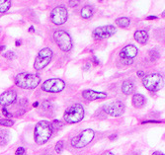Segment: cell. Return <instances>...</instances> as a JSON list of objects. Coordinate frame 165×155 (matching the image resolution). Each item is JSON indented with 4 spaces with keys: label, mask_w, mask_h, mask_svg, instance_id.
Wrapping results in <instances>:
<instances>
[{
    "label": "cell",
    "mask_w": 165,
    "mask_h": 155,
    "mask_svg": "<svg viewBox=\"0 0 165 155\" xmlns=\"http://www.w3.org/2000/svg\"><path fill=\"white\" fill-rule=\"evenodd\" d=\"M9 140V134H8V131L0 130V145H4L6 144Z\"/></svg>",
    "instance_id": "44dd1931"
},
{
    "label": "cell",
    "mask_w": 165,
    "mask_h": 155,
    "mask_svg": "<svg viewBox=\"0 0 165 155\" xmlns=\"http://www.w3.org/2000/svg\"><path fill=\"white\" fill-rule=\"evenodd\" d=\"M122 91L126 94V95H131L135 91V84L132 80H126L122 84Z\"/></svg>",
    "instance_id": "2e32d148"
},
{
    "label": "cell",
    "mask_w": 165,
    "mask_h": 155,
    "mask_svg": "<svg viewBox=\"0 0 165 155\" xmlns=\"http://www.w3.org/2000/svg\"><path fill=\"white\" fill-rule=\"evenodd\" d=\"M54 39L56 45L63 51H69L72 48V40L67 32L63 30H57L54 34Z\"/></svg>",
    "instance_id": "8992f818"
},
{
    "label": "cell",
    "mask_w": 165,
    "mask_h": 155,
    "mask_svg": "<svg viewBox=\"0 0 165 155\" xmlns=\"http://www.w3.org/2000/svg\"><path fill=\"white\" fill-rule=\"evenodd\" d=\"M5 48H6V47H5V45H0V53H1V51L3 50Z\"/></svg>",
    "instance_id": "e575fe53"
},
{
    "label": "cell",
    "mask_w": 165,
    "mask_h": 155,
    "mask_svg": "<svg viewBox=\"0 0 165 155\" xmlns=\"http://www.w3.org/2000/svg\"><path fill=\"white\" fill-rule=\"evenodd\" d=\"M13 125H14V122L11 120H8V119L0 120V125H3V127H12Z\"/></svg>",
    "instance_id": "7402d4cb"
},
{
    "label": "cell",
    "mask_w": 165,
    "mask_h": 155,
    "mask_svg": "<svg viewBox=\"0 0 165 155\" xmlns=\"http://www.w3.org/2000/svg\"><path fill=\"white\" fill-rule=\"evenodd\" d=\"M11 7V1L10 0H0V12L4 13L9 10Z\"/></svg>",
    "instance_id": "ffe728a7"
},
{
    "label": "cell",
    "mask_w": 165,
    "mask_h": 155,
    "mask_svg": "<svg viewBox=\"0 0 165 155\" xmlns=\"http://www.w3.org/2000/svg\"><path fill=\"white\" fill-rule=\"evenodd\" d=\"M53 134L51 123L47 120H41L36 125L34 130V138L38 144H44Z\"/></svg>",
    "instance_id": "6da1fadb"
},
{
    "label": "cell",
    "mask_w": 165,
    "mask_h": 155,
    "mask_svg": "<svg viewBox=\"0 0 165 155\" xmlns=\"http://www.w3.org/2000/svg\"><path fill=\"white\" fill-rule=\"evenodd\" d=\"M2 114H3L5 117H12V114H10L9 112H8V110H7L6 108H3V109H2Z\"/></svg>",
    "instance_id": "83f0119b"
},
{
    "label": "cell",
    "mask_w": 165,
    "mask_h": 155,
    "mask_svg": "<svg viewBox=\"0 0 165 155\" xmlns=\"http://www.w3.org/2000/svg\"><path fill=\"white\" fill-rule=\"evenodd\" d=\"M153 155H161V152H158V151H156L153 153Z\"/></svg>",
    "instance_id": "f35d334b"
},
{
    "label": "cell",
    "mask_w": 165,
    "mask_h": 155,
    "mask_svg": "<svg viewBox=\"0 0 165 155\" xmlns=\"http://www.w3.org/2000/svg\"><path fill=\"white\" fill-rule=\"evenodd\" d=\"M138 76H140V77H144L145 76V72H144V71H138Z\"/></svg>",
    "instance_id": "f1b7e54d"
},
{
    "label": "cell",
    "mask_w": 165,
    "mask_h": 155,
    "mask_svg": "<svg viewBox=\"0 0 165 155\" xmlns=\"http://www.w3.org/2000/svg\"><path fill=\"white\" fill-rule=\"evenodd\" d=\"M147 20H152V19H157V17H156V16H148V17H147V18H146Z\"/></svg>",
    "instance_id": "d6a6232c"
},
{
    "label": "cell",
    "mask_w": 165,
    "mask_h": 155,
    "mask_svg": "<svg viewBox=\"0 0 165 155\" xmlns=\"http://www.w3.org/2000/svg\"><path fill=\"white\" fill-rule=\"evenodd\" d=\"M109 138L111 139V140H113V139H116V138H117V134H114V136H111L109 137Z\"/></svg>",
    "instance_id": "836d02e7"
},
{
    "label": "cell",
    "mask_w": 165,
    "mask_h": 155,
    "mask_svg": "<svg viewBox=\"0 0 165 155\" xmlns=\"http://www.w3.org/2000/svg\"><path fill=\"white\" fill-rule=\"evenodd\" d=\"M150 56H151V60H155L159 57V53L156 50H151L150 51Z\"/></svg>",
    "instance_id": "d4e9b609"
},
{
    "label": "cell",
    "mask_w": 165,
    "mask_h": 155,
    "mask_svg": "<svg viewBox=\"0 0 165 155\" xmlns=\"http://www.w3.org/2000/svg\"><path fill=\"white\" fill-rule=\"evenodd\" d=\"M25 154H26V152H25L24 147H18L15 152V155H25Z\"/></svg>",
    "instance_id": "484cf974"
},
{
    "label": "cell",
    "mask_w": 165,
    "mask_h": 155,
    "mask_svg": "<svg viewBox=\"0 0 165 155\" xmlns=\"http://www.w3.org/2000/svg\"><path fill=\"white\" fill-rule=\"evenodd\" d=\"M84 118V108L80 104H74L65 111L63 119L67 123H76Z\"/></svg>",
    "instance_id": "277c9868"
},
{
    "label": "cell",
    "mask_w": 165,
    "mask_h": 155,
    "mask_svg": "<svg viewBox=\"0 0 165 155\" xmlns=\"http://www.w3.org/2000/svg\"><path fill=\"white\" fill-rule=\"evenodd\" d=\"M135 40L138 43H140V45H145L147 42H148V34H147L146 31L144 30H138L135 33Z\"/></svg>",
    "instance_id": "9a60e30c"
},
{
    "label": "cell",
    "mask_w": 165,
    "mask_h": 155,
    "mask_svg": "<svg viewBox=\"0 0 165 155\" xmlns=\"http://www.w3.org/2000/svg\"><path fill=\"white\" fill-rule=\"evenodd\" d=\"M89 68H90V63H87L84 67H83V69H84L85 71H87V70L89 69Z\"/></svg>",
    "instance_id": "4dcf8cb0"
},
{
    "label": "cell",
    "mask_w": 165,
    "mask_h": 155,
    "mask_svg": "<svg viewBox=\"0 0 165 155\" xmlns=\"http://www.w3.org/2000/svg\"><path fill=\"white\" fill-rule=\"evenodd\" d=\"M69 4L70 5H77L78 2H69Z\"/></svg>",
    "instance_id": "74e56055"
},
{
    "label": "cell",
    "mask_w": 165,
    "mask_h": 155,
    "mask_svg": "<svg viewBox=\"0 0 165 155\" xmlns=\"http://www.w3.org/2000/svg\"><path fill=\"white\" fill-rule=\"evenodd\" d=\"M51 127H54V128H60V127H62V123L59 122V120H54V123H51Z\"/></svg>",
    "instance_id": "4316f807"
},
{
    "label": "cell",
    "mask_w": 165,
    "mask_h": 155,
    "mask_svg": "<svg viewBox=\"0 0 165 155\" xmlns=\"http://www.w3.org/2000/svg\"><path fill=\"white\" fill-rule=\"evenodd\" d=\"M92 61H93L95 64H99V63H100V61L97 59L96 56H93V57H92Z\"/></svg>",
    "instance_id": "f546056e"
},
{
    "label": "cell",
    "mask_w": 165,
    "mask_h": 155,
    "mask_svg": "<svg viewBox=\"0 0 165 155\" xmlns=\"http://www.w3.org/2000/svg\"><path fill=\"white\" fill-rule=\"evenodd\" d=\"M117 32V29L115 26L113 25H107L102 26V27H98L93 31L92 37L95 40H103V39H108L113 35H115V33Z\"/></svg>",
    "instance_id": "ba28073f"
},
{
    "label": "cell",
    "mask_w": 165,
    "mask_h": 155,
    "mask_svg": "<svg viewBox=\"0 0 165 155\" xmlns=\"http://www.w3.org/2000/svg\"><path fill=\"white\" fill-rule=\"evenodd\" d=\"M143 84L148 91L156 92L163 88L164 79L163 76L159 73H151L145 75L143 79Z\"/></svg>",
    "instance_id": "3957f363"
},
{
    "label": "cell",
    "mask_w": 165,
    "mask_h": 155,
    "mask_svg": "<svg viewBox=\"0 0 165 155\" xmlns=\"http://www.w3.org/2000/svg\"><path fill=\"white\" fill-rule=\"evenodd\" d=\"M62 149H63V141H59L56 143V151L57 152V153H62Z\"/></svg>",
    "instance_id": "603a6c76"
},
{
    "label": "cell",
    "mask_w": 165,
    "mask_h": 155,
    "mask_svg": "<svg viewBox=\"0 0 165 155\" xmlns=\"http://www.w3.org/2000/svg\"><path fill=\"white\" fill-rule=\"evenodd\" d=\"M102 155H114V153H112L111 151H106V152H104Z\"/></svg>",
    "instance_id": "1f68e13d"
},
{
    "label": "cell",
    "mask_w": 165,
    "mask_h": 155,
    "mask_svg": "<svg viewBox=\"0 0 165 155\" xmlns=\"http://www.w3.org/2000/svg\"><path fill=\"white\" fill-rule=\"evenodd\" d=\"M82 97L88 101H94V100L107 98V94L104 92H97L94 90H84L82 92Z\"/></svg>",
    "instance_id": "5bb4252c"
},
{
    "label": "cell",
    "mask_w": 165,
    "mask_h": 155,
    "mask_svg": "<svg viewBox=\"0 0 165 155\" xmlns=\"http://www.w3.org/2000/svg\"><path fill=\"white\" fill-rule=\"evenodd\" d=\"M67 9L64 6H57L54 8L51 13V22L56 25H62L67 20Z\"/></svg>",
    "instance_id": "30bf717a"
},
{
    "label": "cell",
    "mask_w": 165,
    "mask_h": 155,
    "mask_svg": "<svg viewBox=\"0 0 165 155\" xmlns=\"http://www.w3.org/2000/svg\"><path fill=\"white\" fill-rule=\"evenodd\" d=\"M81 17L83 19H89L93 16V7L90 5H85L84 7L81 9Z\"/></svg>",
    "instance_id": "ac0fdd59"
},
{
    "label": "cell",
    "mask_w": 165,
    "mask_h": 155,
    "mask_svg": "<svg viewBox=\"0 0 165 155\" xmlns=\"http://www.w3.org/2000/svg\"><path fill=\"white\" fill-rule=\"evenodd\" d=\"M95 136V133L90 128L83 130L78 136H74L71 139V145L75 148H82L88 145Z\"/></svg>",
    "instance_id": "5b68a950"
},
{
    "label": "cell",
    "mask_w": 165,
    "mask_h": 155,
    "mask_svg": "<svg viewBox=\"0 0 165 155\" xmlns=\"http://www.w3.org/2000/svg\"><path fill=\"white\" fill-rule=\"evenodd\" d=\"M144 104H145V98H144L143 95H141V94H135L132 96V105L135 108L140 109L143 107Z\"/></svg>",
    "instance_id": "e0dca14e"
},
{
    "label": "cell",
    "mask_w": 165,
    "mask_h": 155,
    "mask_svg": "<svg viewBox=\"0 0 165 155\" xmlns=\"http://www.w3.org/2000/svg\"><path fill=\"white\" fill-rule=\"evenodd\" d=\"M29 31H30L31 33H33L34 31H35V29H34V27H30V29H29Z\"/></svg>",
    "instance_id": "8d00e7d4"
},
{
    "label": "cell",
    "mask_w": 165,
    "mask_h": 155,
    "mask_svg": "<svg viewBox=\"0 0 165 155\" xmlns=\"http://www.w3.org/2000/svg\"><path fill=\"white\" fill-rule=\"evenodd\" d=\"M103 110L105 113L112 117H120L125 111V105L121 101H114L109 103V104L104 105Z\"/></svg>",
    "instance_id": "7c38bea8"
},
{
    "label": "cell",
    "mask_w": 165,
    "mask_h": 155,
    "mask_svg": "<svg viewBox=\"0 0 165 155\" xmlns=\"http://www.w3.org/2000/svg\"><path fill=\"white\" fill-rule=\"evenodd\" d=\"M33 106H34V107H35V108H37V107H38V106H39V102H35Z\"/></svg>",
    "instance_id": "d590c367"
},
{
    "label": "cell",
    "mask_w": 165,
    "mask_h": 155,
    "mask_svg": "<svg viewBox=\"0 0 165 155\" xmlns=\"http://www.w3.org/2000/svg\"><path fill=\"white\" fill-rule=\"evenodd\" d=\"M138 48L134 45H128L120 51V57L122 61L126 64H132V59L138 56Z\"/></svg>",
    "instance_id": "8fae6325"
},
{
    "label": "cell",
    "mask_w": 165,
    "mask_h": 155,
    "mask_svg": "<svg viewBox=\"0 0 165 155\" xmlns=\"http://www.w3.org/2000/svg\"><path fill=\"white\" fill-rule=\"evenodd\" d=\"M17 99V93L13 90L5 91L4 93H2L0 95V104L3 107H7L13 104Z\"/></svg>",
    "instance_id": "4fadbf2b"
},
{
    "label": "cell",
    "mask_w": 165,
    "mask_h": 155,
    "mask_svg": "<svg viewBox=\"0 0 165 155\" xmlns=\"http://www.w3.org/2000/svg\"><path fill=\"white\" fill-rule=\"evenodd\" d=\"M161 155H164V154H163V153H161Z\"/></svg>",
    "instance_id": "60d3db41"
},
{
    "label": "cell",
    "mask_w": 165,
    "mask_h": 155,
    "mask_svg": "<svg viewBox=\"0 0 165 155\" xmlns=\"http://www.w3.org/2000/svg\"><path fill=\"white\" fill-rule=\"evenodd\" d=\"M5 58H8V59H12L15 57V53H13V51H8V53H4L3 54Z\"/></svg>",
    "instance_id": "cb8c5ba5"
},
{
    "label": "cell",
    "mask_w": 165,
    "mask_h": 155,
    "mask_svg": "<svg viewBox=\"0 0 165 155\" xmlns=\"http://www.w3.org/2000/svg\"><path fill=\"white\" fill-rule=\"evenodd\" d=\"M65 87V83L63 80L59 78H51L44 82L42 88L46 92H51V93H57L62 91Z\"/></svg>",
    "instance_id": "9c48e42d"
},
{
    "label": "cell",
    "mask_w": 165,
    "mask_h": 155,
    "mask_svg": "<svg viewBox=\"0 0 165 155\" xmlns=\"http://www.w3.org/2000/svg\"><path fill=\"white\" fill-rule=\"evenodd\" d=\"M21 45V42H20V41H17V42H16V45H17V47H18V45Z\"/></svg>",
    "instance_id": "ab89813d"
},
{
    "label": "cell",
    "mask_w": 165,
    "mask_h": 155,
    "mask_svg": "<svg viewBox=\"0 0 165 155\" xmlns=\"http://www.w3.org/2000/svg\"><path fill=\"white\" fill-rule=\"evenodd\" d=\"M116 24L120 28H127L131 24V20L127 17H121V18H118L116 20Z\"/></svg>",
    "instance_id": "d6986e66"
},
{
    "label": "cell",
    "mask_w": 165,
    "mask_h": 155,
    "mask_svg": "<svg viewBox=\"0 0 165 155\" xmlns=\"http://www.w3.org/2000/svg\"><path fill=\"white\" fill-rule=\"evenodd\" d=\"M51 57H53V50L48 48H45L40 50L38 56L35 59L34 67L36 70H42L51 62Z\"/></svg>",
    "instance_id": "52a82bcc"
},
{
    "label": "cell",
    "mask_w": 165,
    "mask_h": 155,
    "mask_svg": "<svg viewBox=\"0 0 165 155\" xmlns=\"http://www.w3.org/2000/svg\"><path fill=\"white\" fill-rule=\"evenodd\" d=\"M41 79L37 74L22 72L15 77V84L23 89H34L40 84Z\"/></svg>",
    "instance_id": "7a4b0ae2"
}]
</instances>
